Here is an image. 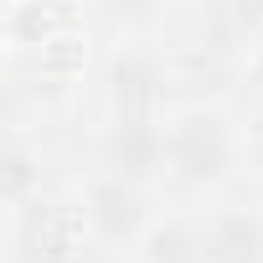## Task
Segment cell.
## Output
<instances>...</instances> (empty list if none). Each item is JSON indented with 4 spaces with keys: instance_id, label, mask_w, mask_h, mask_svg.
I'll return each mask as SVG.
<instances>
[{
    "instance_id": "obj_1",
    "label": "cell",
    "mask_w": 263,
    "mask_h": 263,
    "mask_svg": "<svg viewBox=\"0 0 263 263\" xmlns=\"http://www.w3.org/2000/svg\"><path fill=\"white\" fill-rule=\"evenodd\" d=\"M98 42H103L98 67H93L98 124H165L181 98H176V72H171L160 26H150V31H108Z\"/></svg>"
},
{
    "instance_id": "obj_2",
    "label": "cell",
    "mask_w": 263,
    "mask_h": 263,
    "mask_svg": "<svg viewBox=\"0 0 263 263\" xmlns=\"http://www.w3.org/2000/svg\"><path fill=\"white\" fill-rule=\"evenodd\" d=\"M242 176V119L232 103H176L165 119V191L212 196Z\"/></svg>"
},
{
    "instance_id": "obj_3",
    "label": "cell",
    "mask_w": 263,
    "mask_h": 263,
    "mask_svg": "<svg viewBox=\"0 0 263 263\" xmlns=\"http://www.w3.org/2000/svg\"><path fill=\"white\" fill-rule=\"evenodd\" d=\"M72 191H78V206H83V222H88L93 248L119 253V258H135V248L165 217L155 186L124 181V176H108V171H93V165H88V176Z\"/></svg>"
},
{
    "instance_id": "obj_4",
    "label": "cell",
    "mask_w": 263,
    "mask_h": 263,
    "mask_svg": "<svg viewBox=\"0 0 263 263\" xmlns=\"http://www.w3.org/2000/svg\"><path fill=\"white\" fill-rule=\"evenodd\" d=\"M93 253L78 191H47L11 212V263H78Z\"/></svg>"
},
{
    "instance_id": "obj_5",
    "label": "cell",
    "mask_w": 263,
    "mask_h": 263,
    "mask_svg": "<svg viewBox=\"0 0 263 263\" xmlns=\"http://www.w3.org/2000/svg\"><path fill=\"white\" fill-rule=\"evenodd\" d=\"M93 171L165 191V124H98Z\"/></svg>"
},
{
    "instance_id": "obj_6",
    "label": "cell",
    "mask_w": 263,
    "mask_h": 263,
    "mask_svg": "<svg viewBox=\"0 0 263 263\" xmlns=\"http://www.w3.org/2000/svg\"><path fill=\"white\" fill-rule=\"evenodd\" d=\"M201 217L206 263H263V206L253 201H212Z\"/></svg>"
},
{
    "instance_id": "obj_7",
    "label": "cell",
    "mask_w": 263,
    "mask_h": 263,
    "mask_svg": "<svg viewBox=\"0 0 263 263\" xmlns=\"http://www.w3.org/2000/svg\"><path fill=\"white\" fill-rule=\"evenodd\" d=\"M0 176H6V206L11 212L31 206L47 191H57L52 176H47V145H42L36 129L21 124V119L6 124V160H0Z\"/></svg>"
},
{
    "instance_id": "obj_8",
    "label": "cell",
    "mask_w": 263,
    "mask_h": 263,
    "mask_svg": "<svg viewBox=\"0 0 263 263\" xmlns=\"http://www.w3.org/2000/svg\"><path fill=\"white\" fill-rule=\"evenodd\" d=\"M135 263H206V253H201V217L165 212L150 227V237L135 248Z\"/></svg>"
},
{
    "instance_id": "obj_9",
    "label": "cell",
    "mask_w": 263,
    "mask_h": 263,
    "mask_svg": "<svg viewBox=\"0 0 263 263\" xmlns=\"http://www.w3.org/2000/svg\"><path fill=\"white\" fill-rule=\"evenodd\" d=\"M242 176L263 181V103H242Z\"/></svg>"
},
{
    "instance_id": "obj_10",
    "label": "cell",
    "mask_w": 263,
    "mask_h": 263,
    "mask_svg": "<svg viewBox=\"0 0 263 263\" xmlns=\"http://www.w3.org/2000/svg\"><path fill=\"white\" fill-rule=\"evenodd\" d=\"M242 98L263 103V26H258V36L248 42V57H242Z\"/></svg>"
},
{
    "instance_id": "obj_11",
    "label": "cell",
    "mask_w": 263,
    "mask_h": 263,
    "mask_svg": "<svg viewBox=\"0 0 263 263\" xmlns=\"http://www.w3.org/2000/svg\"><path fill=\"white\" fill-rule=\"evenodd\" d=\"M78 263H135V258H119V253H103V248H93V253H83Z\"/></svg>"
}]
</instances>
